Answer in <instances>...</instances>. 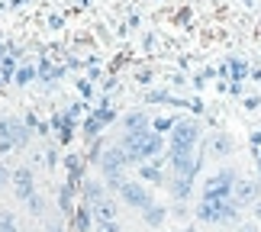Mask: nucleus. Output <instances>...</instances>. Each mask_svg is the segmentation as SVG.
Segmentation results:
<instances>
[{"mask_svg": "<svg viewBox=\"0 0 261 232\" xmlns=\"http://www.w3.org/2000/svg\"><path fill=\"white\" fill-rule=\"evenodd\" d=\"M119 148L129 155V161H139V165H145L148 158H158L165 148V139L155 133V129H139V133H126Z\"/></svg>", "mask_w": 261, "mask_h": 232, "instance_id": "f257e3e1", "label": "nucleus"}, {"mask_svg": "<svg viewBox=\"0 0 261 232\" xmlns=\"http://www.w3.org/2000/svg\"><path fill=\"white\" fill-rule=\"evenodd\" d=\"M100 161V168H103V184L110 187V190H119L126 184V168L133 165L129 161V155L123 152L119 145H110V148H103V158H97Z\"/></svg>", "mask_w": 261, "mask_h": 232, "instance_id": "f03ea898", "label": "nucleus"}, {"mask_svg": "<svg viewBox=\"0 0 261 232\" xmlns=\"http://www.w3.org/2000/svg\"><path fill=\"white\" fill-rule=\"evenodd\" d=\"M200 142V123L197 119H177L174 129H171V142H168V152L174 155H187L194 152Z\"/></svg>", "mask_w": 261, "mask_h": 232, "instance_id": "7ed1b4c3", "label": "nucleus"}, {"mask_svg": "<svg viewBox=\"0 0 261 232\" xmlns=\"http://www.w3.org/2000/svg\"><path fill=\"white\" fill-rule=\"evenodd\" d=\"M239 210L232 200H200V207H197V219L200 223H236L239 219Z\"/></svg>", "mask_w": 261, "mask_h": 232, "instance_id": "20e7f679", "label": "nucleus"}, {"mask_svg": "<svg viewBox=\"0 0 261 232\" xmlns=\"http://www.w3.org/2000/svg\"><path fill=\"white\" fill-rule=\"evenodd\" d=\"M236 181H239V174H236L232 168L216 171V174L203 184V200H232V187H236Z\"/></svg>", "mask_w": 261, "mask_h": 232, "instance_id": "39448f33", "label": "nucleus"}, {"mask_svg": "<svg viewBox=\"0 0 261 232\" xmlns=\"http://www.w3.org/2000/svg\"><path fill=\"white\" fill-rule=\"evenodd\" d=\"M0 142H10L13 148H23L29 142V126L16 116H0Z\"/></svg>", "mask_w": 261, "mask_h": 232, "instance_id": "423d86ee", "label": "nucleus"}, {"mask_svg": "<svg viewBox=\"0 0 261 232\" xmlns=\"http://www.w3.org/2000/svg\"><path fill=\"white\" fill-rule=\"evenodd\" d=\"M116 194L123 197V203L133 207V210H148V207H152V194H148L145 184H139V181H126Z\"/></svg>", "mask_w": 261, "mask_h": 232, "instance_id": "0eeeda50", "label": "nucleus"}, {"mask_svg": "<svg viewBox=\"0 0 261 232\" xmlns=\"http://www.w3.org/2000/svg\"><path fill=\"white\" fill-rule=\"evenodd\" d=\"M168 161H171L174 177H190V181H194L197 168H200V158H197L194 152H187V155H174V152H168Z\"/></svg>", "mask_w": 261, "mask_h": 232, "instance_id": "6e6552de", "label": "nucleus"}, {"mask_svg": "<svg viewBox=\"0 0 261 232\" xmlns=\"http://www.w3.org/2000/svg\"><path fill=\"white\" fill-rule=\"evenodd\" d=\"M255 200H258V184H255V181H242V177H239L236 187H232V203L239 210H245V207H252Z\"/></svg>", "mask_w": 261, "mask_h": 232, "instance_id": "1a4fd4ad", "label": "nucleus"}, {"mask_svg": "<svg viewBox=\"0 0 261 232\" xmlns=\"http://www.w3.org/2000/svg\"><path fill=\"white\" fill-rule=\"evenodd\" d=\"M13 190H16V197L19 200H29L36 194V177H33V168H16L13 171Z\"/></svg>", "mask_w": 261, "mask_h": 232, "instance_id": "9d476101", "label": "nucleus"}, {"mask_svg": "<svg viewBox=\"0 0 261 232\" xmlns=\"http://www.w3.org/2000/svg\"><path fill=\"white\" fill-rule=\"evenodd\" d=\"M90 213H94V219L97 223H116V203H113V197H103L100 203H94L90 207Z\"/></svg>", "mask_w": 261, "mask_h": 232, "instance_id": "9b49d317", "label": "nucleus"}, {"mask_svg": "<svg viewBox=\"0 0 261 232\" xmlns=\"http://www.w3.org/2000/svg\"><path fill=\"white\" fill-rule=\"evenodd\" d=\"M113 119H116V113L103 107V110H97L94 116H87V123H84V133H87V136H97L100 129H103L107 123H113Z\"/></svg>", "mask_w": 261, "mask_h": 232, "instance_id": "f8f14e48", "label": "nucleus"}, {"mask_svg": "<svg viewBox=\"0 0 261 232\" xmlns=\"http://www.w3.org/2000/svg\"><path fill=\"white\" fill-rule=\"evenodd\" d=\"M84 207H94V203H100V200L107 197V184H100V181H84Z\"/></svg>", "mask_w": 261, "mask_h": 232, "instance_id": "ddd939ff", "label": "nucleus"}, {"mask_svg": "<svg viewBox=\"0 0 261 232\" xmlns=\"http://www.w3.org/2000/svg\"><path fill=\"white\" fill-rule=\"evenodd\" d=\"M123 126H126V133L148 129V113H142V110H136V113H126V116H123Z\"/></svg>", "mask_w": 261, "mask_h": 232, "instance_id": "4468645a", "label": "nucleus"}, {"mask_svg": "<svg viewBox=\"0 0 261 232\" xmlns=\"http://www.w3.org/2000/svg\"><path fill=\"white\" fill-rule=\"evenodd\" d=\"M210 148H213V155H219V158H226V155L232 152L236 145H232V139H229L226 133H216L213 139H210Z\"/></svg>", "mask_w": 261, "mask_h": 232, "instance_id": "2eb2a0df", "label": "nucleus"}, {"mask_svg": "<svg viewBox=\"0 0 261 232\" xmlns=\"http://www.w3.org/2000/svg\"><path fill=\"white\" fill-rule=\"evenodd\" d=\"M142 219H145L148 226H155V229H158V226H162L165 219H168V210H165L162 203H152L148 210H142Z\"/></svg>", "mask_w": 261, "mask_h": 232, "instance_id": "dca6fc26", "label": "nucleus"}, {"mask_svg": "<svg viewBox=\"0 0 261 232\" xmlns=\"http://www.w3.org/2000/svg\"><path fill=\"white\" fill-rule=\"evenodd\" d=\"M190 184H194L190 177H171V194L177 197V203H180V200H187V197H190Z\"/></svg>", "mask_w": 261, "mask_h": 232, "instance_id": "f3484780", "label": "nucleus"}, {"mask_svg": "<svg viewBox=\"0 0 261 232\" xmlns=\"http://www.w3.org/2000/svg\"><path fill=\"white\" fill-rule=\"evenodd\" d=\"M139 177L152 181V184H165V174H162L155 165H139Z\"/></svg>", "mask_w": 261, "mask_h": 232, "instance_id": "a211bd4d", "label": "nucleus"}, {"mask_svg": "<svg viewBox=\"0 0 261 232\" xmlns=\"http://www.w3.org/2000/svg\"><path fill=\"white\" fill-rule=\"evenodd\" d=\"M90 223H94V213H90V207H81V210H77V232H87Z\"/></svg>", "mask_w": 261, "mask_h": 232, "instance_id": "6ab92c4d", "label": "nucleus"}, {"mask_svg": "<svg viewBox=\"0 0 261 232\" xmlns=\"http://www.w3.org/2000/svg\"><path fill=\"white\" fill-rule=\"evenodd\" d=\"M26 207H29V213H33V216H42V213H45V197L33 194V197L26 200Z\"/></svg>", "mask_w": 261, "mask_h": 232, "instance_id": "aec40b11", "label": "nucleus"}, {"mask_svg": "<svg viewBox=\"0 0 261 232\" xmlns=\"http://www.w3.org/2000/svg\"><path fill=\"white\" fill-rule=\"evenodd\" d=\"M174 123H177V119H171V116H158L155 123H152V129H155L158 136H162V133H171V129H174Z\"/></svg>", "mask_w": 261, "mask_h": 232, "instance_id": "412c9836", "label": "nucleus"}, {"mask_svg": "<svg viewBox=\"0 0 261 232\" xmlns=\"http://www.w3.org/2000/svg\"><path fill=\"white\" fill-rule=\"evenodd\" d=\"M0 232H19V226H16V219L10 216V213H0Z\"/></svg>", "mask_w": 261, "mask_h": 232, "instance_id": "4be33fe9", "label": "nucleus"}, {"mask_svg": "<svg viewBox=\"0 0 261 232\" xmlns=\"http://www.w3.org/2000/svg\"><path fill=\"white\" fill-rule=\"evenodd\" d=\"M36 78V68H19V71H16V84H29V81H33Z\"/></svg>", "mask_w": 261, "mask_h": 232, "instance_id": "5701e85b", "label": "nucleus"}, {"mask_svg": "<svg viewBox=\"0 0 261 232\" xmlns=\"http://www.w3.org/2000/svg\"><path fill=\"white\" fill-rule=\"evenodd\" d=\"M94 232H123L116 223H94Z\"/></svg>", "mask_w": 261, "mask_h": 232, "instance_id": "b1692460", "label": "nucleus"}, {"mask_svg": "<svg viewBox=\"0 0 261 232\" xmlns=\"http://www.w3.org/2000/svg\"><path fill=\"white\" fill-rule=\"evenodd\" d=\"M13 74V58H4V71H0V81H10Z\"/></svg>", "mask_w": 261, "mask_h": 232, "instance_id": "393cba45", "label": "nucleus"}, {"mask_svg": "<svg viewBox=\"0 0 261 232\" xmlns=\"http://www.w3.org/2000/svg\"><path fill=\"white\" fill-rule=\"evenodd\" d=\"M45 232H65V226H62V219H52V223L45 226Z\"/></svg>", "mask_w": 261, "mask_h": 232, "instance_id": "a878e982", "label": "nucleus"}, {"mask_svg": "<svg viewBox=\"0 0 261 232\" xmlns=\"http://www.w3.org/2000/svg\"><path fill=\"white\" fill-rule=\"evenodd\" d=\"M239 232H258V223H242V226H239Z\"/></svg>", "mask_w": 261, "mask_h": 232, "instance_id": "bb28decb", "label": "nucleus"}, {"mask_svg": "<svg viewBox=\"0 0 261 232\" xmlns=\"http://www.w3.org/2000/svg\"><path fill=\"white\" fill-rule=\"evenodd\" d=\"M7 181H10V171H7L4 165H0V187H4V184H7Z\"/></svg>", "mask_w": 261, "mask_h": 232, "instance_id": "cd10ccee", "label": "nucleus"}, {"mask_svg": "<svg viewBox=\"0 0 261 232\" xmlns=\"http://www.w3.org/2000/svg\"><path fill=\"white\" fill-rule=\"evenodd\" d=\"M7 152H13V145H10V142H0V155H7Z\"/></svg>", "mask_w": 261, "mask_h": 232, "instance_id": "c85d7f7f", "label": "nucleus"}, {"mask_svg": "<svg viewBox=\"0 0 261 232\" xmlns=\"http://www.w3.org/2000/svg\"><path fill=\"white\" fill-rule=\"evenodd\" d=\"M255 219H261V200H255Z\"/></svg>", "mask_w": 261, "mask_h": 232, "instance_id": "c756f323", "label": "nucleus"}, {"mask_svg": "<svg viewBox=\"0 0 261 232\" xmlns=\"http://www.w3.org/2000/svg\"><path fill=\"white\" fill-rule=\"evenodd\" d=\"M184 232H197V229H194V226H187V229H184Z\"/></svg>", "mask_w": 261, "mask_h": 232, "instance_id": "7c9ffc66", "label": "nucleus"}]
</instances>
